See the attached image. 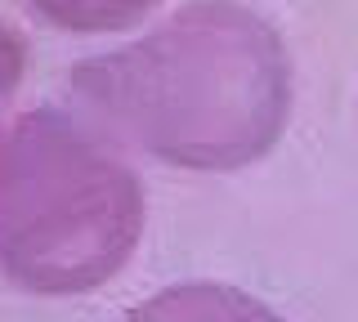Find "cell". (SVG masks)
Here are the masks:
<instances>
[{
  "mask_svg": "<svg viewBox=\"0 0 358 322\" xmlns=\"http://www.w3.org/2000/svg\"><path fill=\"white\" fill-rule=\"evenodd\" d=\"M143 180L72 108H31L5 135L0 269L31 295H90L143 237Z\"/></svg>",
  "mask_w": 358,
  "mask_h": 322,
  "instance_id": "2",
  "label": "cell"
},
{
  "mask_svg": "<svg viewBox=\"0 0 358 322\" xmlns=\"http://www.w3.org/2000/svg\"><path fill=\"white\" fill-rule=\"evenodd\" d=\"M126 322H287L264 300L229 282H175L126 314Z\"/></svg>",
  "mask_w": 358,
  "mask_h": 322,
  "instance_id": "3",
  "label": "cell"
},
{
  "mask_svg": "<svg viewBox=\"0 0 358 322\" xmlns=\"http://www.w3.org/2000/svg\"><path fill=\"white\" fill-rule=\"evenodd\" d=\"M72 112L175 170L224 175L268 157L291 121V54L246 5H179L63 81Z\"/></svg>",
  "mask_w": 358,
  "mask_h": 322,
  "instance_id": "1",
  "label": "cell"
}]
</instances>
